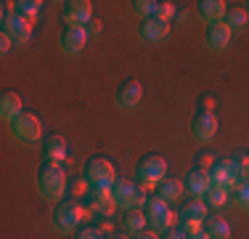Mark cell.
Masks as SVG:
<instances>
[{
    "instance_id": "6da1fadb",
    "label": "cell",
    "mask_w": 249,
    "mask_h": 239,
    "mask_svg": "<svg viewBox=\"0 0 249 239\" xmlns=\"http://www.w3.org/2000/svg\"><path fill=\"white\" fill-rule=\"evenodd\" d=\"M37 191L43 199L48 202H58V197H64V189H67V173L58 162H43L37 167Z\"/></svg>"
},
{
    "instance_id": "7a4b0ae2",
    "label": "cell",
    "mask_w": 249,
    "mask_h": 239,
    "mask_svg": "<svg viewBox=\"0 0 249 239\" xmlns=\"http://www.w3.org/2000/svg\"><path fill=\"white\" fill-rule=\"evenodd\" d=\"M88 215V207L82 205V202L77 199H58L56 207H53L51 213V223L56 231H61V234H72V231L80 229V223L85 220Z\"/></svg>"
},
{
    "instance_id": "3957f363",
    "label": "cell",
    "mask_w": 249,
    "mask_h": 239,
    "mask_svg": "<svg viewBox=\"0 0 249 239\" xmlns=\"http://www.w3.org/2000/svg\"><path fill=\"white\" fill-rule=\"evenodd\" d=\"M11 136H14L16 141H21V143H27V146H32V143H43V120H40L35 112H19L14 120H11Z\"/></svg>"
},
{
    "instance_id": "277c9868",
    "label": "cell",
    "mask_w": 249,
    "mask_h": 239,
    "mask_svg": "<svg viewBox=\"0 0 249 239\" xmlns=\"http://www.w3.org/2000/svg\"><path fill=\"white\" fill-rule=\"evenodd\" d=\"M111 197H114V205L122 207V210L146 205V199H149V194L143 191L141 183L130 181V178H122V176H117L114 183H111Z\"/></svg>"
},
{
    "instance_id": "5b68a950",
    "label": "cell",
    "mask_w": 249,
    "mask_h": 239,
    "mask_svg": "<svg viewBox=\"0 0 249 239\" xmlns=\"http://www.w3.org/2000/svg\"><path fill=\"white\" fill-rule=\"evenodd\" d=\"M135 178L141 186H157L162 178H167V159L162 154H143L135 162Z\"/></svg>"
},
{
    "instance_id": "8992f818",
    "label": "cell",
    "mask_w": 249,
    "mask_h": 239,
    "mask_svg": "<svg viewBox=\"0 0 249 239\" xmlns=\"http://www.w3.org/2000/svg\"><path fill=\"white\" fill-rule=\"evenodd\" d=\"M143 213H146V218H149V223L154 226V231H170L178 226V213L170 210V205L157 194H151L149 199H146Z\"/></svg>"
},
{
    "instance_id": "52a82bcc",
    "label": "cell",
    "mask_w": 249,
    "mask_h": 239,
    "mask_svg": "<svg viewBox=\"0 0 249 239\" xmlns=\"http://www.w3.org/2000/svg\"><path fill=\"white\" fill-rule=\"evenodd\" d=\"M82 178H85L88 186H111L117 173H114V165L109 159L96 154V157H90L85 162V167H82Z\"/></svg>"
},
{
    "instance_id": "ba28073f",
    "label": "cell",
    "mask_w": 249,
    "mask_h": 239,
    "mask_svg": "<svg viewBox=\"0 0 249 239\" xmlns=\"http://www.w3.org/2000/svg\"><path fill=\"white\" fill-rule=\"evenodd\" d=\"M85 202L82 205L88 207V213H93V215H111L114 213V197H111V186H88L85 194Z\"/></svg>"
},
{
    "instance_id": "9c48e42d",
    "label": "cell",
    "mask_w": 249,
    "mask_h": 239,
    "mask_svg": "<svg viewBox=\"0 0 249 239\" xmlns=\"http://www.w3.org/2000/svg\"><path fill=\"white\" fill-rule=\"evenodd\" d=\"M3 35H8L14 40V45H27L32 40V21H27L24 16L14 14V16H3Z\"/></svg>"
},
{
    "instance_id": "30bf717a",
    "label": "cell",
    "mask_w": 249,
    "mask_h": 239,
    "mask_svg": "<svg viewBox=\"0 0 249 239\" xmlns=\"http://www.w3.org/2000/svg\"><path fill=\"white\" fill-rule=\"evenodd\" d=\"M61 14L69 27H85L93 19V3L90 0H67Z\"/></svg>"
},
{
    "instance_id": "8fae6325",
    "label": "cell",
    "mask_w": 249,
    "mask_h": 239,
    "mask_svg": "<svg viewBox=\"0 0 249 239\" xmlns=\"http://www.w3.org/2000/svg\"><path fill=\"white\" fill-rule=\"evenodd\" d=\"M141 99H143V85H141L138 80H133V77L120 82V88H117V93H114V104L120 106V109H135Z\"/></svg>"
},
{
    "instance_id": "7c38bea8",
    "label": "cell",
    "mask_w": 249,
    "mask_h": 239,
    "mask_svg": "<svg viewBox=\"0 0 249 239\" xmlns=\"http://www.w3.org/2000/svg\"><path fill=\"white\" fill-rule=\"evenodd\" d=\"M191 133H194V139L201 141V143L212 141L217 136V117L212 115V112H196L191 120Z\"/></svg>"
},
{
    "instance_id": "4fadbf2b",
    "label": "cell",
    "mask_w": 249,
    "mask_h": 239,
    "mask_svg": "<svg viewBox=\"0 0 249 239\" xmlns=\"http://www.w3.org/2000/svg\"><path fill=\"white\" fill-rule=\"evenodd\" d=\"M207 48H210L212 53H223L225 48L231 45V40H233V32H231V27L225 21H217V24H210L207 27Z\"/></svg>"
},
{
    "instance_id": "5bb4252c",
    "label": "cell",
    "mask_w": 249,
    "mask_h": 239,
    "mask_svg": "<svg viewBox=\"0 0 249 239\" xmlns=\"http://www.w3.org/2000/svg\"><path fill=\"white\" fill-rule=\"evenodd\" d=\"M170 35V21L159 19V16H151V19H143L138 27V38L143 43H159Z\"/></svg>"
},
{
    "instance_id": "9a60e30c",
    "label": "cell",
    "mask_w": 249,
    "mask_h": 239,
    "mask_svg": "<svg viewBox=\"0 0 249 239\" xmlns=\"http://www.w3.org/2000/svg\"><path fill=\"white\" fill-rule=\"evenodd\" d=\"M58 43H61V51L67 53V56H77V53H82V48H85V43H88L85 27H64Z\"/></svg>"
},
{
    "instance_id": "2e32d148",
    "label": "cell",
    "mask_w": 249,
    "mask_h": 239,
    "mask_svg": "<svg viewBox=\"0 0 249 239\" xmlns=\"http://www.w3.org/2000/svg\"><path fill=\"white\" fill-rule=\"evenodd\" d=\"M210 183L212 186H223V189H233L236 186V176H233V170H231V162L228 159H215V165L210 167Z\"/></svg>"
},
{
    "instance_id": "e0dca14e",
    "label": "cell",
    "mask_w": 249,
    "mask_h": 239,
    "mask_svg": "<svg viewBox=\"0 0 249 239\" xmlns=\"http://www.w3.org/2000/svg\"><path fill=\"white\" fill-rule=\"evenodd\" d=\"M67 152H69V146H67V139H64V136L51 133V136L43 139V154L51 159V162H61V159H67Z\"/></svg>"
},
{
    "instance_id": "ac0fdd59",
    "label": "cell",
    "mask_w": 249,
    "mask_h": 239,
    "mask_svg": "<svg viewBox=\"0 0 249 239\" xmlns=\"http://www.w3.org/2000/svg\"><path fill=\"white\" fill-rule=\"evenodd\" d=\"M210 186H212V183H210V176H207L204 170H196V167H194V170H188V173H186L183 189H186L191 197H204Z\"/></svg>"
},
{
    "instance_id": "d6986e66",
    "label": "cell",
    "mask_w": 249,
    "mask_h": 239,
    "mask_svg": "<svg viewBox=\"0 0 249 239\" xmlns=\"http://www.w3.org/2000/svg\"><path fill=\"white\" fill-rule=\"evenodd\" d=\"M178 218L204 223V220H207V202L201 199V197H191V199H186V205H180V210H178Z\"/></svg>"
},
{
    "instance_id": "ffe728a7",
    "label": "cell",
    "mask_w": 249,
    "mask_h": 239,
    "mask_svg": "<svg viewBox=\"0 0 249 239\" xmlns=\"http://www.w3.org/2000/svg\"><path fill=\"white\" fill-rule=\"evenodd\" d=\"M183 181L180 178H162V181L157 183V197H162L164 202H167V205H173V202H178L183 197Z\"/></svg>"
},
{
    "instance_id": "44dd1931",
    "label": "cell",
    "mask_w": 249,
    "mask_h": 239,
    "mask_svg": "<svg viewBox=\"0 0 249 239\" xmlns=\"http://www.w3.org/2000/svg\"><path fill=\"white\" fill-rule=\"evenodd\" d=\"M19 112H24L21 109V96L16 91H11V88H5V91L0 93V115H3V120L11 122Z\"/></svg>"
},
{
    "instance_id": "7402d4cb",
    "label": "cell",
    "mask_w": 249,
    "mask_h": 239,
    "mask_svg": "<svg viewBox=\"0 0 249 239\" xmlns=\"http://www.w3.org/2000/svg\"><path fill=\"white\" fill-rule=\"evenodd\" d=\"M196 11H199L201 19L210 21V24H217L220 19H225V3L223 0H199Z\"/></svg>"
},
{
    "instance_id": "603a6c76",
    "label": "cell",
    "mask_w": 249,
    "mask_h": 239,
    "mask_svg": "<svg viewBox=\"0 0 249 239\" xmlns=\"http://www.w3.org/2000/svg\"><path fill=\"white\" fill-rule=\"evenodd\" d=\"M204 231H207L210 239H231V223L223 218V215H207Z\"/></svg>"
},
{
    "instance_id": "cb8c5ba5",
    "label": "cell",
    "mask_w": 249,
    "mask_h": 239,
    "mask_svg": "<svg viewBox=\"0 0 249 239\" xmlns=\"http://www.w3.org/2000/svg\"><path fill=\"white\" fill-rule=\"evenodd\" d=\"M146 223H149V218H146V213H143V207H130L127 213H124V218H122V231H127V234H138V231H143L146 229Z\"/></svg>"
},
{
    "instance_id": "d4e9b609",
    "label": "cell",
    "mask_w": 249,
    "mask_h": 239,
    "mask_svg": "<svg viewBox=\"0 0 249 239\" xmlns=\"http://www.w3.org/2000/svg\"><path fill=\"white\" fill-rule=\"evenodd\" d=\"M249 21V14L244 5H231V8H225V24L231 27V32H241V29L247 27Z\"/></svg>"
},
{
    "instance_id": "484cf974",
    "label": "cell",
    "mask_w": 249,
    "mask_h": 239,
    "mask_svg": "<svg viewBox=\"0 0 249 239\" xmlns=\"http://www.w3.org/2000/svg\"><path fill=\"white\" fill-rule=\"evenodd\" d=\"M231 162V170L236 176V183L239 181H249V152H239L228 159Z\"/></svg>"
},
{
    "instance_id": "4316f807",
    "label": "cell",
    "mask_w": 249,
    "mask_h": 239,
    "mask_svg": "<svg viewBox=\"0 0 249 239\" xmlns=\"http://www.w3.org/2000/svg\"><path fill=\"white\" fill-rule=\"evenodd\" d=\"M40 8H43V3H40V0H16V3H14V11H16L19 16H24L27 21L37 19V16H40Z\"/></svg>"
},
{
    "instance_id": "83f0119b",
    "label": "cell",
    "mask_w": 249,
    "mask_h": 239,
    "mask_svg": "<svg viewBox=\"0 0 249 239\" xmlns=\"http://www.w3.org/2000/svg\"><path fill=\"white\" fill-rule=\"evenodd\" d=\"M207 205H210V207H223L225 205V202H228V197H231V191L228 189H223V186H210V189H207Z\"/></svg>"
},
{
    "instance_id": "f1b7e54d",
    "label": "cell",
    "mask_w": 249,
    "mask_h": 239,
    "mask_svg": "<svg viewBox=\"0 0 249 239\" xmlns=\"http://www.w3.org/2000/svg\"><path fill=\"white\" fill-rule=\"evenodd\" d=\"M231 197L233 202L241 207V210H249V181H239L233 189H231Z\"/></svg>"
},
{
    "instance_id": "f546056e",
    "label": "cell",
    "mask_w": 249,
    "mask_h": 239,
    "mask_svg": "<svg viewBox=\"0 0 249 239\" xmlns=\"http://www.w3.org/2000/svg\"><path fill=\"white\" fill-rule=\"evenodd\" d=\"M157 8H159L157 0H135L133 3V11H135V16H141V21L157 16Z\"/></svg>"
},
{
    "instance_id": "4dcf8cb0",
    "label": "cell",
    "mask_w": 249,
    "mask_h": 239,
    "mask_svg": "<svg viewBox=\"0 0 249 239\" xmlns=\"http://www.w3.org/2000/svg\"><path fill=\"white\" fill-rule=\"evenodd\" d=\"M180 234H186V237H191V234H196V231L204 229V223H199V220H180L178 218V226H175Z\"/></svg>"
},
{
    "instance_id": "1f68e13d",
    "label": "cell",
    "mask_w": 249,
    "mask_h": 239,
    "mask_svg": "<svg viewBox=\"0 0 249 239\" xmlns=\"http://www.w3.org/2000/svg\"><path fill=\"white\" fill-rule=\"evenodd\" d=\"M215 165V157H212L210 152H199V157H196V170H204V173H210V167Z\"/></svg>"
},
{
    "instance_id": "d6a6232c",
    "label": "cell",
    "mask_w": 249,
    "mask_h": 239,
    "mask_svg": "<svg viewBox=\"0 0 249 239\" xmlns=\"http://www.w3.org/2000/svg\"><path fill=\"white\" fill-rule=\"evenodd\" d=\"M157 16H159V19H164V21H170L173 16H178V11H175V3H159V8H157Z\"/></svg>"
},
{
    "instance_id": "836d02e7",
    "label": "cell",
    "mask_w": 249,
    "mask_h": 239,
    "mask_svg": "<svg viewBox=\"0 0 249 239\" xmlns=\"http://www.w3.org/2000/svg\"><path fill=\"white\" fill-rule=\"evenodd\" d=\"M74 239H106L104 234H101L98 229H93V226H88V229H80L74 234Z\"/></svg>"
},
{
    "instance_id": "e575fe53",
    "label": "cell",
    "mask_w": 249,
    "mask_h": 239,
    "mask_svg": "<svg viewBox=\"0 0 249 239\" xmlns=\"http://www.w3.org/2000/svg\"><path fill=\"white\" fill-rule=\"evenodd\" d=\"M85 32H88V38H98L101 32H104V24H101V19H90L85 24Z\"/></svg>"
},
{
    "instance_id": "d590c367",
    "label": "cell",
    "mask_w": 249,
    "mask_h": 239,
    "mask_svg": "<svg viewBox=\"0 0 249 239\" xmlns=\"http://www.w3.org/2000/svg\"><path fill=\"white\" fill-rule=\"evenodd\" d=\"M11 48H14V40H11L8 35H0V51H3V53H8Z\"/></svg>"
},
{
    "instance_id": "8d00e7d4",
    "label": "cell",
    "mask_w": 249,
    "mask_h": 239,
    "mask_svg": "<svg viewBox=\"0 0 249 239\" xmlns=\"http://www.w3.org/2000/svg\"><path fill=\"white\" fill-rule=\"evenodd\" d=\"M133 239H159V234L157 231H138V234H133Z\"/></svg>"
},
{
    "instance_id": "74e56055",
    "label": "cell",
    "mask_w": 249,
    "mask_h": 239,
    "mask_svg": "<svg viewBox=\"0 0 249 239\" xmlns=\"http://www.w3.org/2000/svg\"><path fill=\"white\" fill-rule=\"evenodd\" d=\"M159 239H186V234H180L178 229H170V231H164V237H159Z\"/></svg>"
},
{
    "instance_id": "f35d334b",
    "label": "cell",
    "mask_w": 249,
    "mask_h": 239,
    "mask_svg": "<svg viewBox=\"0 0 249 239\" xmlns=\"http://www.w3.org/2000/svg\"><path fill=\"white\" fill-rule=\"evenodd\" d=\"M109 239H133V237H127V231H114Z\"/></svg>"
},
{
    "instance_id": "ab89813d",
    "label": "cell",
    "mask_w": 249,
    "mask_h": 239,
    "mask_svg": "<svg viewBox=\"0 0 249 239\" xmlns=\"http://www.w3.org/2000/svg\"><path fill=\"white\" fill-rule=\"evenodd\" d=\"M186 239H210V237H207L204 229H201V231H196V234H191V237H186Z\"/></svg>"
},
{
    "instance_id": "60d3db41",
    "label": "cell",
    "mask_w": 249,
    "mask_h": 239,
    "mask_svg": "<svg viewBox=\"0 0 249 239\" xmlns=\"http://www.w3.org/2000/svg\"><path fill=\"white\" fill-rule=\"evenodd\" d=\"M247 14H249V3H247Z\"/></svg>"
}]
</instances>
